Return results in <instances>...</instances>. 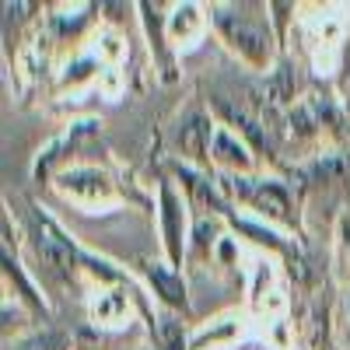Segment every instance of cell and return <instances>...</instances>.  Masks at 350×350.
I'll return each instance as SVG.
<instances>
[{"instance_id":"obj_1","label":"cell","mask_w":350,"mask_h":350,"mask_svg":"<svg viewBox=\"0 0 350 350\" xmlns=\"http://www.w3.org/2000/svg\"><path fill=\"white\" fill-rule=\"evenodd\" d=\"M39 252H42V259L49 262V267L64 270V273L74 270V249L60 231H56V224L49 217H39Z\"/></svg>"},{"instance_id":"obj_2","label":"cell","mask_w":350,"mask_h":350,"mask_svg":"<svg viewBox=\"0 0 350 350\" xmlns=\"http://www.w3.org/2000/svg\"><path fill=\"white\" fill-rule=\"evenodd\" d=\"M221 25L228 28V36L231 39H235L245 53H252V56H262V53H267V39H262V32H259V28L256 25H249L245 18H221Z\"/></svg>"},{"instance_id":"obj_3","label":"cell","mask_w":350,"mask_h":350,"mask_svg":"<svg viewBox=\"0 0 350 350\" xmlns=\"http://www.w3.org/2000/svg\"><path fill=\"white\" fill-rule=\"evenodd\" d=\"M256 203L262 211H270L273 217H287V200H284V193L277 189V186H262V189H256Z\"/></svg>"},{"instance_id":"obj_4","label":"cell","mask_w":350,"mask_h":350,"mask_svg":"<svg viewBox=\"0 0 350 350\" xmlns=\"http://www.w3.org/2000/svg\"><path fill=\"white\" fill-rule=\"evenodd\" d=\"M203 133H207L203 120H193V123L183 130V148H186L189 154H203Z\"/></svg>"},{"instance_id":"obj_5","label":"cell","mask_w":350,"mask_h":350,"mask_svg":"<svg viewBox=\"0 0 350 350\" xmlns=\"http://www.w3.org/2000/svg\"><path fill=\"white\" fill-rule=\"evenodd\" d=\"M151 277L158 280V287L165 291V298H168V301H183V284H179V280H175L172 273H161V270H151Z\"/></svg>"},{"instance_id":"obj_6","label":"cell","mask_w":350,"mask_h":350,"mask_svg":"<svg viewBox=\"0 0 350 350\" xmlns=\"http://www.w3.org/2000/svg\"><path fill=\"white\" fill-rule=\"evenodd\" d=\"M193 25H196V11H193V8H183L179 18H175V25H172V32H175V36H183V32H189Z\"/></svg>"},{"instance_id":"obj_7","label":"cell","mask_w":350,"mask_h":350,"mask_svg":"<svg viewBox=\"0 0 350 350\" xmlns=\"http://www.w3.org/2000/svg\"><path fill=\"white\" fill-rule=\"evenodd\" d=\"M217 154H221L224 161H245V154H242V151H235V148H231L228 133H221V137H217Z\"/></svg>"},{"instance_id":"obj_8","label":"cell","mask_w":350,"mask_h":350,"mask_svg":"<svg viewBox=\"0 0 350 350\" xmlns=\"http://www.w3.org/2000/svg\"><path fill=\"white\" fill-rule=\"evenodd\" d=\"M49 347H56V336H36V340L21 343L18 350H49Z\"/></svg>"}]
</instances>
